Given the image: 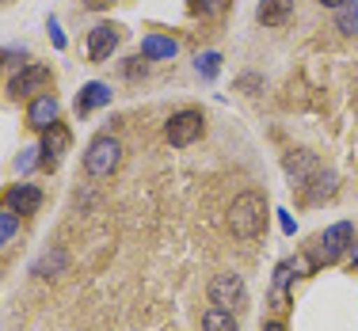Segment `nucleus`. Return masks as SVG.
<instances>
[{
	"instance_id": "1",
	"label": "nucleus",
	"mask_w": 358,
	"mask_h": 331,
	"mask_svg": "<svg viewBox=\"0 0 358 331\" xmlns=\"http://www.w3.org/2000/svg\"><path fill=\"white\" fill-rule=\"evenodd\" d=\"M263 225H267V198L259 191L236 194L233 206H229V228H233V236L252 240V236L263 233Z\"/></svg>"
},
{
	"instance_id": "2",
	"label": "nucleus",
	"mask_w": 358,
	"mask_h": 331,
	"mask_svg": "<svg viewBox=\"0 0 358 331\" xmlns=\"http://www.w3.org/2000/svg\"><path fill=\"white\" fill-rule=\"evenodd\" d=\"M118 164H122V141L110 138V133H99L88 145V152H84V172H88L92 179H107Z\"/></svg>"
},
{
	"instance_id": "3",
	"label": "nucleus",
	"mask_w": 358,
	"mask_h": 331,
	"mask_svg": "<svg viewBox=\"0 0 358 331\" xmlns=\"http://www.w3.org/2000/svg\"><path fill=\"white\" fill-rule=\"evenodd\" d=\"M210 304H217V309H229V312H241L244 304H248V286H244L241 274H214V282H210Z\"/></svg>"
},
{
	"instance_id": "4",
	"label": "nucleus",
	"mask_w": 358,
	"mask_h": 331,
	"mask_svg": "<svg viewBox=\"0 0 358 331\" xmlns=\"http://www.w3.org/2000/svg\"><path fill=\"white\" fill-rule=\"evenodd\" d=\"M202 130H206V118H202L199 110H176L164 126V138L172 141L176 149H187L202 138Z\"/></svg>"
},
{
	"instance_id": "5",
	"label": "nucleus",
	"mask_w": 358,
	"mask_h": 331,
	"mask_svg": "<svg viewBox=\"0 0 358 331\" xmlns=\"http://www.w3.org/2000/svg\"><path fill=\"white\" fill-rule=\"evenodd\" d=\"M351 244H355V225L351 221H336L331 228H324V236L317 244V263H336Z\"/></svg>"
},
{
	"instance_id": "6",
	"label": "nucleus",
	"mask_w": 358,
	"mask_h": 331,
	"mask_svg": "<svg viewBox=\"0 0 358 331\" xmlns=\"http://www.w3.org/2000/svg\"><path fill=\"white\" fill-rule=\"evenodd\" d=\"M54 84V73L46 69V65H27V69H20L12 76V96L23 99V96H46V88Z\"/></svg>"
},
{
	"instance_id": "7",
	"label": "nucleus",
	"mask_w": 358,
	"mask_h": 331,
	"mask_svg": "<svg viewBox=\"0 0 358 331\" xmlns=\"http://www.w3.org/2000/svg\"><path fill=\"white\" fill-rule=\"evenodd\" d=\"M118 27L110 23H99V27L88 31V61H110V54L118 50Z\"/></svg>"
},
{
	"instance_id": "8",
	"label": "nucleus",
	"mask_w": 358,
	"mask_h": 331,
	"mask_svg": "<svg viewBox=\"0 0 358 331\" xmlns=\"http://www.w3.org/2000/svg\"><path fill=\"white\" fill-rule=\"evenodd\" d=\"M57 115H62V107H57V99L50 96H35L31 99V107H27V126L31 130H38V133H46L50 126H57Z\"/></svg>"
},
{
	"instance_id": "9",
	"label": "nucleus",
	"mask_w": 358,
	"mask_h": 331,
	"mask_svg": "<svg viewBox=\"0 0 358 331\" xmlns=\"http://www.w3.org/2000/svg\"><path fill=\"white\" fill-rule=\"evenodd\" d=\"M42 168H57V160H62V152L69 149V130H65L62 122L50 126L46 133H42Z\"/></svg>"
},
{
	"instance_id": "10",
	"label": "nucleus",
	"mask_w": 358,
	"mask_h": 331,
	"mask_svg": "<svg viewBox=\"0 0 358 331\" xmlns=\"http://www.w3.org/2000/svg\"><path fill=\"white\" fill-rule=\"evenodd\" d=\"M38 206H42V191H38V186H31V183H15L12 191H8V209H15L20 217L35 214Z\"/></svg>"
},
{
	"instance_id": "11",
	"label": "nucleus",
	"mask_w": 358,
	"mask_h": 331,
	"mask_svg": "<svg viewBox=\"0 0 358 331\" xmlns=\"http://www.w3.org/2000/svg\"><path fill=\"white\" fill-rule=\"evenodd\" d=\"M107 103H110V88L103 80H88L80 88V96H76V115H92V110H99Z\"/></svg>"
},
{
	"instance_id": "12",
	"label": "nucleus",
	"mask_w": 358,
	"mask_h": 331,
	"mask_svg": "<svg viewBox=\"0 0 358 331\" xmlns=\"http://www.w3.org/2000/svg\"><path fill=\"white\" fill-rule=\"evenodd\" d=\"M289 15H294V0H259V8H255V20L263 27H282L289 23Z\"/></svg>"
},
{
	"instance_id": "13",
	"label": "nucleus",
	"mask_w": 358,
	"mask_h": 331,
	"mask_svg": "<svg viewBox=\"0 0 358 331\" xmlns=\"http://www.w3.org/2000/svg\"><path fill=\"white\" fill-rule=\"evenodd\" d=\"M179 54V42L168 35H145L141 38V57L145 61H172Z\"/></svg>"
},
{
	"instance_id": "14",
	"label": "nucleus",
	"mask_w": 358,
	"mask_h": 331,
	"mask_svg": "<svg viewBox=\"0 0 358 331\" xmlns=\"http://www.w3.org/2000/svg\"><path fill=\"white\" fill-rule=\"evenodd\" d=\"M336 183H339L336 172H324V168H317V175L301 186V198L305 202H324V198H331V194H336Z\"/></svg>"
},
{
	"instance_id": "15",
	"label": "nucleus",
	"mask_w": 358,
	"mask_h": 331,
	"mask_svg": "<svg viewBox=\"0 0 358 331\" xmlns=\"http://www.w3.org/2000/svg\"><path fill=\"white\" fill-rule=\"evenodd\" d=\"M317 156L313 152H294V156H286V172H289V179H294V186H305L317 175Z\"/></svg>"
},
{
	"instance_id": "16",
	"label": "nucleus",
	"mask_w": 358,
	"mask_h": 331,
	"mask_svg": "<svg viewBox=\"0 0 358 331\" xmlns=\"http://www.w3.org/2000/svg\"><path fill=\"white\" fill-rule=\"evenodd\" d=\"M289 278H297L294 259H286L275 267V286H271V304H275V309H286L289 304Z\"/></svg>"
},
{
	"instance_id": "17",
	"label": "nucleus",
	"mask_w": 358,
	"mask_h": 331,
	"mask_svg": "<svg viewBox=\"0 0 358 331\" xmlns=\"http://www.w3.org/2000/svg\"><path fill=\"white\" fill-rule=\"evenodd\" d=\"M202 331H241V324H236V316L229 309H206V316H202Z\"/></svg>"
},
{
	"instance_id": "18",
	"label": "nucleus",
	"mask_w": 358,
	"mask_h": 331,
	"mask_svg": "<svg viewBox=\"0 0 358 331\" xmlns=\"http://www.w3.org/2000/svg\"><path fill=\"white\" fill-rule=\"evenodd\" d=\"M336 31L358 35V0H347L343 8H336Z\"/></svg>"
},
{
	"instance_id": "19",
	"label": "nucleus",
	"mask_w": 358,
	"mask_h": 331,
	"mask_svg": "<svg viewBox=\"0 0 358 331\" xmlns=\"http://www.w3.org/2000/svg\"><path fill=\"white\" fill-rule=\"evenodd\" d=\"M57 270H65V251H62V248L46 251V256H42V259L35 263V274H42V278L57 274Z\"/></svg>"
},
{
	"instance_id": "20",
	"label": "nucleus",
	"mask_w": 358,
	"mask_h": 331,
	"mask_svg": "<svg viewBox=\"0 0 358 331\" xmlns=\"http://www.w3.org/2000/svg\"><path fill=\"white\" fill-rule=\"evenodd\" d=\"M15 233H20V214L4 206V209H0V248H8Z\"/></svg>"
},
{
	"instance_id": "21",
	"label": "nucleus",
	"mask_w": 358,
	"mask_h": 331,
	"mask_svg": "<svg viewBox=\"0 0 358 331\" xmlns=\"http://www.w3.org/2000/svg\"><path fill=\"white\" fill-rule=\"evenodd\" d=\"M194 69H199V76L214 80V76L221 73V54H217V50H206V54H199V57H194Z\"/></svg>"
},
{
	"instance_id": "22",
	"label": "nucleus",
	"mask_w": 358,
	"mask_h": 331,
	"mask_svg": "<svg viewBox=\"0 0 358 331\" xmlns=\"http://www.w3.org/2000/svg\"><path fill=\"white\" fill-rule=\"evenodd\" d=\"M229 0H191V12L194 15H221Z\"/></svg>"
},
{
	"instance_id": "23",
	"label": "nucleus",
	"mask_w": 358,
	"mask_h": 331,
	"mask_svg": "<svg viewBox=\"0 0 358 331\" xmlns=\"http://www.w3.org/2000/svg\"><path fill=\"white\" fill-rule=\"evenodd\" d=\"M38 164H42V149H35V145H31V149H23V156L15 160V168H20L23 175H27V172H35Z\"/></svg>"
},
{
	"instance_id": "24",
	"label": "nucleus",
	"mask_w": 358,
	"mask_h": 331,
	"mask_svg": "<svg viewBox=\"0 0 358 331\" xmlns=\"http://www.w3.org/2000/svg\"><path fill=\"white\" fill-rule=\"evenodd\" d=\"M126 76H130V80H138V76H145V61L141 57H130V61H126V69H122Z\"/></svg>"
},
{
	"instance_id": "25",
	"label": "nucleus",
	"mask_w": 358,
	"mask_h": 331,
	"mask_svg": "<svg viewBox=\"0 0 358 331\" xmlns=\"http://www.w3.org/2000/svg\"><path fill=\"white\" fill-rule=\"evenodd\" d=\"M46 27H50V38H54V46H57V50H65V35H62V27H57V20H54V15H50V23H46Z\"/></svg>"
},
{
	"instance_id": "26",
	"label": "nucleus",
	"mask_w": 358,
	"mask_h": 331,
	"mask_svg": "<svg viewBox=\"0 0 358 331\" xmlns=\"http://www.w3.org/2000/svg\"><path fill=\"white\" fill-rule=\"evenodd\" d=\"M278 225H282V233H286V236H294V228H297V221H294V217H289V214H286V209H278Z\"/></svg>"
},
{
	"instance_id": "27",
	"label": "nucleus",
	"mask_w": 358,
	"mask_h": 331,
	"mask_svg": "<svg viewBox=\"0 0 358 331\" xmlns=\"http://www.w3.org/2000/svg\"><path fill=\"white\" fill-rule=\"evenodd\" d=\"M263 331H286V324H278V320H271V324H263Z\"/></svg>"
},
{
	"instance_id": "28",
	"label": "nucleus",
	"mask_w": 358,
	"mask_h": 331,
	"mask_svg": "<svg viewBox=\"0 0 358 331\" xmlns=\"http://www.w3.org/2000/svg\"><path fill=\"white\" fill-rule=\"evenodd\" d=\"M320 4H324V8H343L347 0H320Z\"/></svg>"
},
{
	"instance_id": "29",
	"label": "nucleus",
	"mask_w": 358,
	"mask_h": 331,
	"mask_svg": "<svg viewBox=\"0 0 358 331\" xmlns=\"http://www.w3.org/2000/svg\"><path fill=\"white\" fill-rule=\"evenodd\" d=\"M351 251H355V267H358V233H355V244H351Z\"/></svg>"
}]
</instances>
